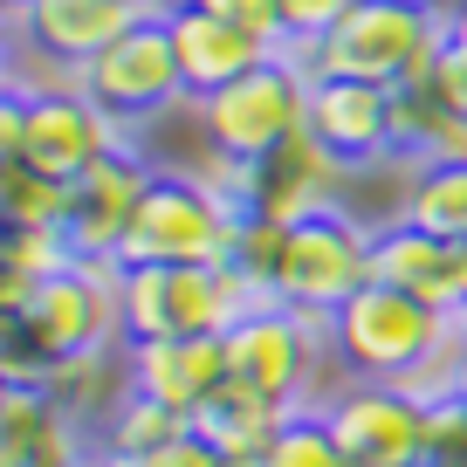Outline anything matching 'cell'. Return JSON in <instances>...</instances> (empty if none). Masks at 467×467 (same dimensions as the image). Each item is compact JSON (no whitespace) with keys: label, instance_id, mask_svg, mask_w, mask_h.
<instances>
[{"label":"cell","instance_id":"6da1fadb","mask_svg":"<svg viewBox=\"0 0 467 467\" xmlns=\"http://www.w3.org/2000/svg\"><path fill=\"white\" fill-rule=\"evenodd\" d=\"M447 42L453 15L440 0H350V15L317 42V83L323 76H358L385 89L433 83V62Z\"/></svg>","mask_w":467,"mask_h":467},{"label":"cell","instance_id":"7a4b0ae2","mask_svg":"<svg viewBox=\"0 0 467 467\" xmlns=\"http://www.w3.org/2000/svg\"><path fill=\"white\" fill-rule=\"evenodd\" d=\"M241 220L227 213L213 192H200L186 172H159L138 200L131 227H124V268H179V262H227L234 241H241Z\"/></svg>","mask_w":467,"mask_h":467},{"label":"cell","instance_id":"3957f363","mask_svg":"<svg viewBox=\"0 0 467 467\" xmlns=\"http://www.w3.org/2000/svg\"><path fill=\"white\" fill-rule=\"evenodd\" d=\"M447 330H453L447 309L420 303V296H406V289H385V282H365V289L330 317V350L358 379L399 385Z\"/></svg>","mask_w":467,"mask_h":467},{"label":"cell","instance_id":"277c9868","mask_svg":"<svg viewBox=\"0 0 467 467\" xmlns=\"http://www.w3.org/2000/svg\"><path fill=\"white\" fill-rule=\"evenodd\" d=\"M371 282V227L358 213H317L296 220L275 262V303L282 309H309V317H337L350 296Z\"/></svg>","mask_w":467,"mask_h":467},{"label":"cell","instance_id":"5b68a950","mask_svg":"<svg viewBox=\"0 0 467 467\" xmlns=\"http://www.w3.org/2000/svg\"><path fill=\"white\" fill-rule=\"evenodd\" d=\"M303 110H309V83L289 69V62L268 56L262 69H248L241 83L200 97V138L234 159L262 165L268 151H282L289 138H303Z\"/></svg>","mask_w":467,"mask_h":467},{"label":"cell","instance_id":"8992f818","mask_svg":"<svg viewBox=\"0 0 467 467\" xmlns=\"http://www.w3.org/2000/svg\"><path fill=\"white\" fill-rule=\"evenodd\" d=\"M323 350H330V317L268 303V309H254V317H241L227 330V379H241V385H254V392H268V399L303 412Z\"/></svg>","mask_w":467,"mask_h":467},{"label":"cell","instance_id":"52a82bcc","mask_svg":"<svg viewBox=\"0 0 467 467\" xmlns=\"http://www.w3.org/2000/svg\"><path fill=\"white\" fill-rule=\"evenodd\" d=\"M83 97L97 103V110H110L124 131L172 110V103L186 97V76H179V56H172L165 21L145 15L131 35H117L103 56H89L83 62Z\"/></svg>","mask_w":467,"mask_h":467},{"label":"cell","instance_id":"ba28073f","mask_svg":"<svg viewBox=\"0 0 467 467\" xmlns=\"http://www.w3.org/2000/svg\"><path fill=\"white\" fill-rule=\"evenodd\" d=\"M28 330L42 337L56 358L131 344V337H124V262H76V268H62V275L35 282Z\"/></svg>","mask_w":467,"mask_h":467},{"label":"cell","instance_id":"9c48e42d","mask_svg":"<svg viewBox=\"0 0 467 467\" xmlns=\"http://www.w3.org/2000/svg\"><path fill=\"white\" fill-rule=\"evenodd\" d=\"M323 420L350 453V467H433V412L399 385L358 379L323 406Z\"/></svg>","mask_w":467,"mask_h":467},{"label":"cell","instance_id":"30bf717a","mask_svg":"<svg viewBox=\"0 0 467 467\" xmlns=\"http://www.w3.org/2000/svg\"><path fill=\"white\" fill-rule=\"evenodd\" d=\"M124 145H131V138H124V124H117L110 110H97L83 89H69V97H28L21 159H28L35 172L69 179V186H76L89 165H103L110 151H124Z\"/></svg>","mask_w":467,"mask_h":467},{"label":"cell","instance_id":"8fae6325","mask_svg":"<svg viewBox=\"0 0 467 467\" xmlns=\"http://www.w3.org/2000/svg\"><path fill=\"white\" fill-rule=\"evenodd\" d=\"M303 131L330 151L337 165L365 172L379 159H399L392 151V89L385 83H358V76H323L309 83V110Z\"/></svg>","mask_w":467,"mask_h":467},{"label":"cell","instance_id":"7c38bea8","mask_svg":"<svg viewBox=\"0 0 467 467\" xmlns=\"http://www.w3.org/2000/svg\"><path fill=\"white\" fill-rule=\"evenodd\" d=\"M151 165L138 159L131 145L110 151L103 165H89L83 179H76V206H69V241L83 262H117V248H124V227H131L138 200H145L151 186Z\"/></svg>","mask_w":467,"mask_h":467},{"label":"cell","instance_id":"4fadbf2b","mask_svg":"<svg viewBox=\"0 0 467 467\" xmlns=\"http://www.w3.org/2000/svg\"><path fill=\"white\" fill-rule=\"evenodd\" d=\"M344 179L350 165H337L317 138H289L282 151H268L254 165V213L275 220V227H296V220H317V213H337L344 206Z\"/></svg>","mask_w":467,"mask_h":467},{"label":"cell","instance_id":"5bb4252c","mask_svg":"<svg viewBox=\"0 0 467 467\" xmlns=\"http://www.w3.org/2000/svg\"><path fill=\"white\" fill-rule=\"evenodd\" d=\"M124 358H131V392L186 420L227 385V337H151V344H124Z\"/></svg>","mask_w":467,"mask_h":467},{"label":"cell","instance_id":"9a60e30c","mask_svg":"<svg viewBox=\"0 0 467 467\" xmlns=\"http://www.w3.org/2000/svg\"><path fill=\"white\" fill-rule=\"evenodd\" d=\"M165 35H172V56H179V76H186V97H213V89L241 83L248 69H262L275 48L262 42V35L234 28V21L206 15V7H172V15H159Z\"/></svg>","mask_w":467,"mask_h":467},{"label":"cell","instance_id":"2e32d148","mask_svg":"<svg viewBox=\"0 0 467 467\" xmlns=\"http://www.w3.org/2000/svg\"><path fill=\"white\" fill-rule=\"evenodd\" d=\"M138 21L145 15H138L131 0H15L7 35L28 42V48H48V56H62V62H89V56H103L117 35H131Z\"/></svg>","mask_w":467,"mask_h":467},{"label":"cell","instance_id":"e0dca14e","mask_svg":"<svg viewBox=\"0 0 467 467\" xmlns=\"http://www.w3.org/2000/svg\"><path fill=\"white\" fill-rule=\"evenodd\" d=\"M371 282L406 289V296H420V303L461 317V296H453V241H433L426 227H412V220H399V213L385 220V227H371Z\"/></svg>","mask_w":467,"mask_h":467},{"label":"cell","instance_id":"ac0fdd59","mask_svg":"<svg viewBox=\"0 0 467 467\" xmlns=\"http://www.w3.org/2000/svg\"><path fill=\"white\" fill-rule=\"evenodd\" d=\"M289 412L296 406H282V399H268V392H254V385L227 379L200 412H192V433H206L227 461H262L268 440L289 426Z\"/></svg>","mask_w":467,"mask_h":467},{"label":"cell","instance_id":"d6986e66","mask_svg":"<svg viewBox=\"0 0 467 467\" xmlns=\"http://www.w3.org/2000/svg\"><path fill=\"white\" fill-rule=\"evenodd\" d=\"M186 412H172V406H159V399H145V392H124L110 412L97 420V461H110V467H138L145 453H159L165 440H179L186 433Z\"/></svg>","mask_w":467,"mask_h":467},{"label":"cell","instance_id":"ffe728a7","mask_svg":"<svg viewBox=\"0 0 467 467\" xmlns=\"http://www.w3.org/2000/svg\"><path fill=\"white\" fill-rule=\"evenodd\" d=\"M399 220L426 227L433 241H467V165H412Z\"/></svg>","mask_w":467,"mask_h":467},{"label":"cell","instance_id":"44dd1931","mask_svg":"<svg viewBox=\"0 0 467 467\" xmlns=\"http://www.w3.org/2000/svg\"><path fill=\"white\" fill-rule=\"evenodd\" d=\"M69 206H76L69 179L35 172L28 159L0 165V227H69Z\"/></svg>","mask_w":467,"mask_h":467},{"label":"cell","instance_id":"7402d4cb","mask_svg":"<svg viewBox=\"0 0 467 467\" xmlns=\"http://www.w3.org/2000/svg\"><path fill=\"white\" fill-rule=\"evenodd\" d=\"M262 467H350V453L337 447L323 406H303V412H289V426H282L275 440H268Z\"/></svg>","mask_w":467,"mask_h":467},{"label":"cell","instance_id":"603a6c76","mask_svg":"<svg viewBox=\"0 0 467 467\" xmlns=\"http://www.w3.org/2000/svg\"><path fill=\"white\" fill-rule=\"evenodd\" d=\"M192 7H206V15L234 21V28L262 35L268 48H282V0H192Z\"/></svg>","mask_w":467,"mask_h":467},{"label":"cell","instance_id":"cb8c5ba5","mask_svg":"<svg viewBox=\"0 0 467 467\" xmlns=\"http://www.w3.org/2000/svg\"><path fill=\"white\" fill-rule=\"evenodd\" d=\"M344 15L350 0H282V42H323Z\"/></svg>","mask_w":467,"mask_h":467},{"label":"cell","instance_id":"d4e9b609","mask_svg":"<svg viewBox=\"0 0 467 467\" xmlns=\"http://www.w3.org/2000/svg\"><path fill=\"white\" fill-rule=\"evenodd\" d=\"M433 467H467V399L433 406Z\"/></svg>","mask_w":467,"mask_h":467},{"label":"cell","instance_id":"484cf974","mask_svg":"<svg viewBox=\"0 0 467 467\" xmlns=\"http://www.w3.org/2000/svg\"><path fill=\"white\" fill-rule=\"evenodd\" d=\"M412 165H467V117L461 110H447L433 124V138H426V151Z\"/></svg>","mask_w":467,"mask_h":467},{"label":"cell","instance_id":"4316f807","mask_svg":"<svg viewBox=\"0 0 467 467\" xmlns=\"http://www.w3.org/2000/svg\"><path fill=\"white\" fill-rule=\"evenodd\" d=\"M433 89H440V103H447V110H461V117H467V48H461V42L440 48V62H433Z\"/></svg>","mask_w":467,"mask_h":467},{"label":"cell","instance_id":"83f0119b","mask_svg":"<svg viewBox=\"0 0 467 467\" xmlns=\"http://www.w3.org/2000/svg\"><path fill=\"white\" fill-rule=\"evenodd\" d=\"M21 131H28V97L15 83H0V165L21 159Z\"/></svg>","mask_w":467,"mask_h":467},{"label":"cell","instance_id":"f1b7e54d","mask_svg":"<svg viewBox=\"0 0 467 467\" xmlns=\"http://www.w3.org/2000/svg\"><path fill=\"white\" fill-rule=\"evenodd\" d=\"M453 296H461V309H467V241H453Z\"/></svg>","mask_w":467,"mask_h":467},{"label":"cell","instance_id":"f546056e","mask_svg":"<svg viewBox=\"0 0 467 467\" xmlns=\"http://www.w3.org/2000/svg\"><path fill=\"white\" fill-rule=\"evenodd\" d=\"M138 15H172V7H186V0H131Z\"/></svg>","mask_w":467,"mask_h":467},{"label":"cell","instance_id":"4dcf8cb0","mask_svg":"<svg viewBox=\"0 0 467 467\" xmlns=\"http://www.w3.org/2000/svg\"><path fill=\"white\" fill-rule=\"evenodd\" d=\"M447 15H453V42L467 48V0H461V7H447Z\"/></svg>","mask_w":467,"mask_h":467},{"label":"cell","instance_id":"1f68e13d","mask_svg":"<svg viewBox=\"0 0 467 467\" xmlns=\"http://www.w3.org/2000/svg\"><path fill=\"white\" fill-rule=\"evenodd\" d=\"M7 62H15V35L0 28V83H7Z\"/></svg>","mask_w":467,"mask_h":467},{"label":"cell","instance_id":"d6a6232c","mask_svg":"<svg viewBox=\"0 0 467 467\" xmlns=\"http://www.w3.org/2000/svg\"><path fill=\"white\" fill-rule=\"evenodd\" d=\"M0 406H7V379H0Z\"/></svg>","mask_w":467,"mask_h":467},{"label":"cell","instance_id":"836d02e7","mask_svg":"<svg viewBox=\"0 0 467 467\" xmlns=\"http://www.w3.org/2000/svg\"><path fill=\"white\" fill-rule=\"evenodd\" d=\"M89 467H110V461H89Z\"/></svg>","mask_w":467,"mask_h":467},{"label":"cell","instance_id":"e575fe53","mask_svg":"<svg viewBox=\"0 0 467 467\" xmlns=\"http://www.w3.org/2000/svg\"><path fill=\"white\" fill-rule=\"evenodd\" d=\"M461 323H467V309H461Z\"/></svg>","mask_w":467,"mask_h":467}]
</instances>
